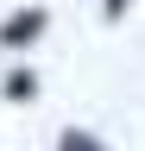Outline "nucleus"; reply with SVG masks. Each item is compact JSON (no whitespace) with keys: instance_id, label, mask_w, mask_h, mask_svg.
Instances as JSON below:
<instances>
[{"instance_id":"2","label":"nucleus","mask_w":145,"mask_h":151,"mask_svg":"<svg viewBox=\"0 0 145 151\" xmlns=\"http://www.w3.org/2000/svg\"><path fill=\"white\" fill-rule=\"evenodd\" d=\"M32 94H38V76H32V69H13L6 76V101H32Z\"/></svg>"},{"instance_id":"4","label":"nucleus","mask_w":145,"mask_h":151,"mask_svg":"<svg viewBox=\"0 0 145 151\" xmlns=\"http://www.w3.org/2000/svg\"><path fill=\"white\" fill-rule=\"evenodd\" d=\"M126 6H133V0H107V19H120V13H126Z\"/></svg>"},{"instance_id":"1","label":"nucleus","mask_w":145,"mask_h":151,"mask_svg":"<svg viewBox=\"0 0 145 151\" xmlns=\"http://www.w3.org/2000/svg\"><path fill=\"white\" fill-rule=\"evenodd\" d=\"M44 25H50V13L25 6V13H13L6 25H0V44H32V38H44Z\"/></svg>"},{"instance_id":"3","label":"nucleus","mask_w":145,"mask_h":151,"mask_svg":"<svg viewBox=\"0 0 145 151\" xmlns=\"http://www.w3.org/2000/svg\"><path fill=\"white\" fill-rule=\"evenodd\" d=\"M63 151H101V139H88V132H63Z\"/></svg>"}]
</instances>
